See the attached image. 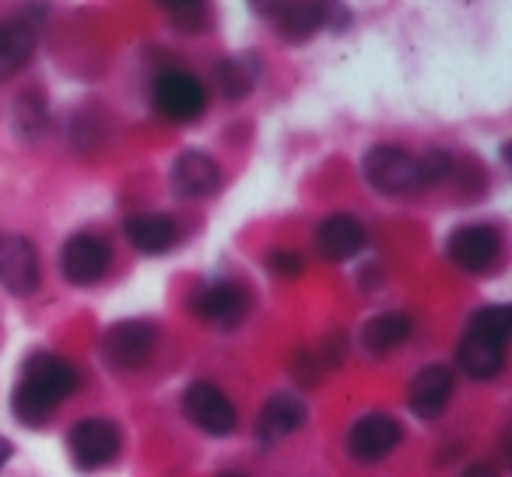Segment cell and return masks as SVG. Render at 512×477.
<instances>
[{
	"label": "cell",
	"mask_w": 512,
	"mask_h": 477,
	"mask_svg": "<svg viewBox=\"0 0 512 477\" xmlns=\"http://www.w3.org/2000/svg\"><path fill=\"white\" fill-rule=\"evenodd\" d=\"M78 383V369L71 362L50 355V351H36L25 358L18 386L11 390V414L29 428L46 425L53 407L71 397Z\"/></svg>",
	"instance_id": "6da1fadb"
},
{
	"label": "cell",
	"mask_w": 512,
	"mask_h": 477,
	"mask_svg": "<svg viewBox=\"0 0 512 477\" xmlns=\"http://www.w3.org/2000/svg\"><path fill=\"white\" fill-rule=\"evenodd\" d=\"M123 432L109 418H81L67 432V453L81 470H102L120 456Z\"/></svg>",
	"instance_id": "7a4b0ae2"
},
{
	"label": "cell",
	"mask_w": 512,
	"mask_h": 477,
	"mask_svg": "<svg viewBox=\"0 0 512 477\" xmlns=\"http://www.w3.org/2000/svg\"><path fill=\"white\" fill-rule=\"evenodd\" d=\"M362 172L369 179V186H376L383 197H407V193L421 190L418 158L407 155L397 144H376V148H369Z\"/></svg>",
	"instance_id": "3957f363"
},
{
	"label": "cell",
	"mask_w": 512,
	"mask_h": 477,
	"mask_svg": "<svg viewBox=\"0 0 512 477\" xmlns=\"http://www.w3.org/2000/svg\"><path fill=\"white\" fill-rule=\"evenodd\" d=\"M179 407H183V418L193 428H200L204 435H214V439L232 435L235 425H239V414H235L232 400L225 397V390H218L214 383H204V379L186 386Z\"/></svg>",
	"instance_id": "277c9868"
},
{
	"label": "cell",
	"mask_w": 512,
	"mask_h": 477,
	"mask_svg": "<svg viewBox=\"0 0 512 477\" xmlns=\"http://www.w3.org/2000/svg\"><path fill=\"white\" fill-rule=\"evenodd\" d=\"M151 102L155 109L172 123H190L204 116L207 109V88L200 78L186 71H162L151 85Z\"/></svg>",
	"instance_id": "5b68a950"
},
{
	"label": "cell",
	"mask_w": 512,
	"mask_h": 477,
	"mask_svg": "<svg viewBox=\"0 0 512 477\" xmlns=\"http://www.w3.org/2000/svg\"><path fill=\"white\" fill-rule=\"evenodd\" d=\"M109 267H113V250H109V243L102 235L78 232V235H71L64 243V250H60V274L78 288H88V285H95V281H102Z\"/></svg>",
	"instance_id": "8992f818"
},
{
	"label": "cell",
	"mask_w": 512,
	"mask_h": 477,
	"mask_svg": "<svg viewBox=\"0 0 512 477\" xmlns=\"http://www.w3.org/2000/svg\"><path fill=\"white\" fill-rule=\"evenodd\" d=\"M446 253L460 271L484 274L502 257V235H498L495 225H460L449 235Z\"/></svg>",
	"instance_id": "52a82bcc"
},
{
	"label": "cell",
	"mask_w": 512,
	"mask_h": 477,
	"mask_svg": "<svg viewBox=\"0 0 512 477\" xmlns=\"http://www.w3.org/2000/svg\"><path fill=\"white\" fill-rule=\"evenodd\" d=\"M43 281L36 246L15 232H0V288L11 295H32Z\"/></svg>",
	"instance_id": "ba28073f"
},
{
	"label": "cell",
	"mask_w": 512,
	"mask_h": 477,
	"mask_svg": "<svg viewBox=\"0 0 512 477\" xmlns=\"http://www.w3.org/2000/svg\"><path fill=\"white\" fill-rule=\"evenodd\" d=\"M155 327L141 320L116 323L102 337V355L113 369H144L155 355Z\"/></svg>",
	"instance_id": "9c48e42d"
},
{
	"label": "cell",
	"mask_w": 512,
	"mask_h": 477,
	"mask_svg": "<svg viewBox=\"0 0 512 477\" xmlns=\"http://www.w3.org/2000/svg\"><path fill=\"white\" fill-rule=\"evenodd\" d=\"M404 439V428L393 414H383V411H372V414H362V418L351 425L348 432V453L355 456L358 463H376L383 456H390L393 449L400 446Z\"/></svg>",
	"instance_id": "30bf717a"
},
{
	"label": "cell",
	"mask_w": 512,
	"mask_h": 477,
	"mask_svg": "<svg viewBox=\"0 0 512 477\" xmlns=\"http://www.w3.org/2000/svg\"><path fill=\"white\" fill-rule=\"evenodd\" d=\"M190 309L193 316L207 323H218V327H239L242 316L249 309V295L242 285L235 281H207L193 292L190 299Z\"/></svg>",
	"instance_id": "8fae6325"
},
{
	"label": "cell",
	"mask_w": 512,
	"mask_h": 477,
	"mask_svg": "<svg viewBox=\"0 0 512 477\" xmlns=\"http://www.w3.org/2000/svg\"><path fill=\"white\" fill-rule=\"evenodd\" d=\"M169 186L183 200H204L221 186V169L207 151H183L169 169Z\"/></svg>",
	"instance_id": "7c38bea8"
},
{
	"label": "cell",
	"mask_w": 512,
	"mask_h": 477,
	"mask_svg": "<svg viewBox=\"0 0 512 477\" xmlns=\"http://www.w3.org/2000/svg\"><path fill=\"white\" fill-rule=\"evenodd\" d=\"M313 246L323 260L344 264V260H351L355 253H362L365 225L355 218V214H330V218H323L320 228H316Z\"/></svg>",
	"instance_id": "4fadbf2b"
},
{
	"label": "cell",
	"mask_w": 512,
	"mask_h": 477,
	"mask_svg": "<svg viewBox=\"0 0 512 477\" xmlns=\"http://www.w3.org/2000/svg\"><path fill=\"white\" fill-rule=\"evenodd\" d=\"M456 376L449 365H425L418 376L411 379V390H407V407H411L418 418H439L446 411L449 397H453Z\"/></svg>",
	"instance_id": "5bb4252c"
},
{
	"label": "cell",
	"mask_w": 512,
	"mask_h": 477,
	"mask_svg": "<svg viewBox=\"0 0 512 477\" xmlns=\"http://www.w3.org/2000/svg\"><path fill=\"white\" fill-rule=\"evenodd\" d=\"M302 425H306V404H302V397H295L288 390L274 393L264 404V411H260V418H256V442L274 446V442L299 432Z\"/></svg>",
	"instance_id": "9a60e30c"
},
{
	"label": "cell",
	"mask_w": 512,
	"mask_h": 477,
	"mask_svg": "<svg viewBox=\"0 0 512 477\" xmlns=\"http://www.w3.org/2000/svg\"><path fill=\"white\" fill-rule=\"evenodd\" d=\"M123 232H127V243L144 257H162L179 243V225L169 214H130L123 221Z\"/></svg>",
	"instance_id": "2e32d148"
},
{
	"label": "cell",
	"mask_w": 512,
	"mask_h": 477,
	"mask_svg": "<svg viewBox=\"0 0 512 477\" xmlns=\"http://www.w3.org/2000/svg\"><path fill=\"white\" fill-rule=\"evenodd\" d=\"M260 15H271L274 29L292 43H306L327 25V4H256Z\"/></svg>",
	"instance_id": "e0dca14e"
},
{
	"label": "cell",
	"mask_w": 512,
	"mask_h": 477,
	"mask_svg": "<svg viewBox=\"0 0 512 477\" xmlns=\"http://www.w3.org/2000/svg\"><path fill=\"white\" fill-rule=\"evenodd\" d=\"M36 57V29L25 18L0 22V78L25 71Z\"/></svg>",
	"instance_id": "ac0fdd59"
},
{
	"label": "cell",
	"mask_w": 512,
	"mask_h": 477,
	"mask_svg": "<svg viewBox=\"0 0 512 477\" xmlns=\"http://www.w3.org/2000/svg\"><path fill=\"white\" fill-rule=\"evenodd\" d=\"M456 365H460L463 376H470V379H495L505 365V348H498V344L484 341V337L467 330V334L460 337V344H456Z\"/></svg>",
	"instance_id": "d6986e66"
},
{
	"label": "cell",
	"mask_w": 512,
	"mask_h": 477,
	"mask_svg": "<svg viewBox=\"0 0 512 477\" xmlns=\"http://www.w3.org/2000/svg\"><path fill=\"white\" fill-rule=\"evenodd\" d=\"M411 334H414V320L407 313H379L362 327V348L369 355H390Z\"/></svg>",
	"instance_id": "ffe728a7"
},
{
	"label": "cell",
	"mask_w": 512,
	"mask_h": 477,
	"mask_svg": "<svg viewBox=\"0 0 512 477\" xmlns=\"http://www.w3.org/2000/svg\"><path fill=\"white\" fill-rule=\"evenodd\" d=\"M218 88L225 99H246L249 92L256 88V81H260V64H256L253 57H232V60H221L218 64Z\"/></svg>",
	"instance_id": "44dd1931"
},
{
	"label": "cell",
	"mask_w": 512,
	"mask_h": 477,
	"mask_svg": "<svg viewBox=\"0 0 512 477\" xmlns=\"http://www.w3.org/2000/svg\"><path fill=\"white\" fill-rule=\"evenodd\" d=\"M470 334L484 337V341L498 344V348H505L509 344V334H512V309L509 306H484L477 309L474 316H470Z\"/></svg>",
	"instance_id": "7402d4cb"
},
{
	"label": "cell",
	"mask_w": 512,
	"mask_h": 477,
	"mask_svg": "<svg viewBox=\"0 0 512 477\" xmlns=\"http://www.w3.org/2000/svg\"><path fill=\"white\" fill-rule=\"evenodd\" d=\"M165 11L172 15V25H176L179 32H186V36H197V32H204L207 25H211V11H207V4H165Z\"/></svg>",
	"instance_id": "603a6c76"
},
{
	"label": "cell",
	"mask_w": 512,
	"mask_h": 477,
	"mask_svg": "<svg viewBox=\"0 0 512 477\" xmlns=\"http://www.w3.org/2000/svg\"><path fill=\"white\" fill-rule=\"evenodd\" d=\"M453 172V158L446 155V151H428V155L418 158V179L421 186H435L442 183V179Z\"/></svg>",
	"instance_id": "cb8c5ba5"
},
{
	"label": "cell",
	"mask_w": 512,
	"mask_h": 477,
	"mask_svg": "<svg viewBox=\"0 0 512 477\" xmlns=\"http://www.w3.org/2000/svg\"><path fill=\"white\" fill-rule=\"evenodd\" d=\"M267 267H271L278 278H299V274L306 271L302 257H299V253H292V250H274L271 260H267Z\"/></svg>",
	"instance_id": "d4e9b609"
},
{
	"label": "cell",
	"mask_w": 512,
	"mask_h": 477,
	"mask_svg": "<svg viewBox=\"0 0 512 477\" xmlns=\"http://www.w3.org/2000/svg\"><path fill=\"white\" fill-rule=\"evenodd\" d=\"M460 477H502V474H498L495 463H470V467L463 470Z\"/></svg>",
	"instance_id": "484cf974"
},
{
	"label": "cell",
	"mask_w": 512,
	"mask_h": 477,
	"mask_svg": "<svg viewBox=\"0 0 512 477\" xmlns=\"http://www.w3.org/2000/svg\"><path fill=\"white\" fill-rule=\"evenodd\" d=\"M11 453H15V449H11V442H8V439H4V435H0V470L8 467Z\"/></svg>",
	"instance_id": "4316f807"
},
{
	"label": "cell",
	"mask_w": 512,
	"mask_h": 477,
	"mask_svg": "<svg viewBox=\"0 0 512 477\" xmlns=\"http://www.w3.org/2000/svg\"><path fill=\"white\" fill-rule=\"evenodd\" d=\"M221 477H242V474H221Z\"/></svg>",
	"instance_id": "83f0119b"
}]
</instances>
